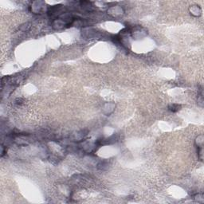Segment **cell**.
<instances>
[{"label":"cell","instance_id":"1","mask_svg":"<svg viewBox=\"0 0 204 204\" xmlns=\"http://www.w3.org/2000/svg\"><path fill=\"white\" fill-rule=\"evenodd\" d=\"M168 109L172 112H178L181 109V105H177V104H171V105H169Z\"/></svg>","mask_w":204,"mask_h":204}]
</instances>
